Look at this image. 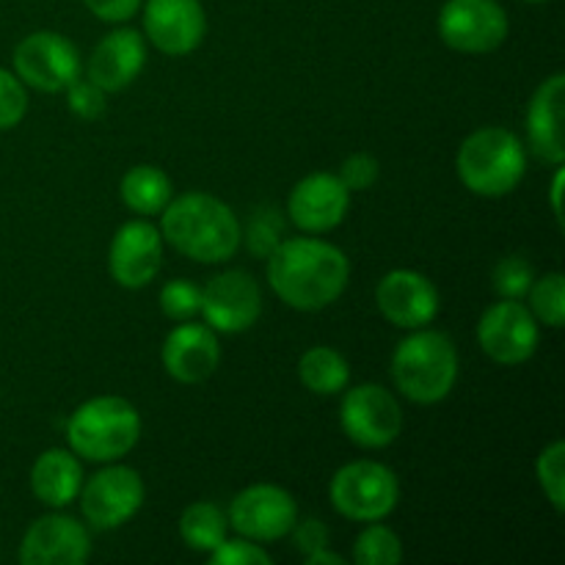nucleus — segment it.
Returning a JSON list of instances; mask_svg holds the SVG:
<instances>
[{
    "label": "nucleus",
    "mask_w": 565,
    "mask_h": 565,
    "mask_svg": "<svg viewBox=\"0 0 565 565\" xmlns=\"http://www.w3.org/2000/svg\"><path fill=\"white\" fill-rule=\"evenodd\" d=\"M535 478H539L541 491L552 502L557 513L565 511V441H552L544 447L535 461Z\"/></svg>",
    "instance_id": "28"
},
{
    "label": "nucleus",
    "mask_w": 565,
    "mask_h": 565,
    "mask_svg": "<svg viewBox=\"0 0 565 565\" xmlns=\"http://www.w3.org/2000/svg\"><path fill=\"white\" fill-rule=\"evenodd\" d=\"M160 235L182 257L202 265H218L235 257L241 246V221L235 210L210 193L191 191L171 196L160 213Z\"/></svg>",
    "instance_id": "2"
},
{
    "label": "nucleus",
    "mask_w": 565,
    "mask_h": 565,
    "mask_svg": "<svg viewBox=\"0 0 565 565\" xmlns=\"http://www.w3.org/2000/svg\"><path fill=\"white\" fill-rule=\"evenodd\" d=\"M292 544L301 555H309V552H318L329 546V527L318 519H307V522H296V527L290 530Z\"/></svg>",
    "instance_id": "37"
},
{
    "label": "nucleus",
    "mask_w": 565,
    "mask_h": 565,
    "mask_svg": "<svg viewBox=\"0 0 565 565\" xmlns=\"http://www.w3.org/2000/svg\"><path fill=\"white\" fill-rule=\"evenodd\" d=\"M92 557V535L66 513H47L25 530L20 544L22 565H83Z\"/></svg>",
    "instance_id": "15"
},
{
    "label": "nucleus",
    "mask_w": 565,
    "mask_h": 565,
    "mask_svg": "<svg viewBox=\"0 0 565 565\" xmlns=\"http://www.w3.org/2000/svg\"><path fill=\"white\" fill-rule=\"evenodd\" d=\"M563 94L565 75L555 72L535 88L527 105V143L535 158L552 166H563L565 160Z\"/></svg>",
    "instance_id": "21"
},
{
    "label": "nucleus",
    "mask_w": 565,
    "mask_h": 565,
    "mask_svg": "<svg viewBox=\"0 0 565 565\" xmlns=\"http://www.w3.org/2000/svg\"><path fill=\"white\" fill-rule=\"evenodd\" d=\"M143 0H83L88 11H92L97 20L110 22V25H119V22H127L132 14L141 11Z\"/></svg>",
    "instance_id": "36"
},
{
    "label": "nucleus",
    "mask_w": 565,
    "mask_h": 565,
    "mask_svg": "<svg viewBox=\"0 0 565 565\" xmlns=\"http://www.w3.org/2000/svg\"><path fill=\"white\" fill-rule=\"evenodd\" d=\"M541 323L516 298H502L491 303L478 323V342L491 362L502 367H516L533 359L539 351Z\"/></svg>",
    "instance_id": "10"
},
{
    "label": "nucleus",
    "mask_w": 565,
    "mask_h": 565,
    "mask_svg": "<svg viewBox=\"0 0 565 565\" xmlns=\"http://www.w3.org/2000/svg\"><path fill=\"white\" fill-rule=\"evenodd\" d=\"M147 64V42L136 28H116L97 42L88 55L86 77L105 94L121 92L141 75Z\"/></svg>",
    "instance_id": "20"
},
{
    "label": "nucleus",
    "mask_w": 565,
    "mask_h": 565,
    "mask_svg": "<svg viewBox=\"0 0 565 565\" xmlns=\"http://www.w3.org/2000/svg\"><path fill=\"white\" fill-rule=\"evenodd\" d=\"M66 92V105H70L72 114L83 121H94L105 114V92L99 86H94L88 77H75Z\"/></svg>",
    "instance_id": "34"
},
{
    "label": "nucleus",
    "mask_w": 565,
    "mask_h": 565,
    "mask_svg": "<svg viewBox=\"0 0 565 565\" xmlns=\"http://www.w3.org/2000/svg\"><path fill=\"white\" fill-rule=\"evenodd\" d=\"M379 174H381V166L373 154L353 152L342 160L340 174L337 177H340V180L345 182L348 191L353 193V191H367V188H373L375 182H379Z\"/></svg>",
    "instance_id": "35"
},
{
    "label": "nucleus",
    "mask_w": 565,
    "mask_h": 565,
    "mask_svg": "<svg viewBox=\"0 0 565 565\" xmlns=\"http://www.w3.org/2000/svg\"><path fill=\"white\" fill-rule=\"evenodd\" d=\"M379 312L397 329H423L434 323L439 315V290L434 281L419 270L397 268L390 270L375 287Z\"/></svg>",
    "instance_id": "16"
},
{
    "label": "nucleus",
    "mask_w": 565,
    "mask_h": 565,
    "mask_svg": "<svg viewBox=\"0 0 565 565\" xmlns=\"http://www.w3.org/2000/svg\"><path fill=\"white\" fill-rule=\"evenodd\" d=\"M230 535V519L213 502H193L180 516V539L193 552H213Z\"/></svg>",
    "instance_id": "25"
},
{
    "label": "nucleus",
    "mask_w": 565,
    "mask_h": 565,
    "mask_svg": "<svg viewBox=\"0 0 565 565\" xmlns=\"http://www.w3.org/2000/svg\"><path fill=\"white\" fill-rule=\"evenodd\" d=\"M298 379L312 395H340L351 381V364L334 348L315 345L298 359Z\"/></svg>",
    "instance_id": "24"
},
{
    "label": "nucleus",
    "mask_w": 565,
    "mask_h": 565,
    "mask_svg": "<svg viewBox=\"0 0 565 565\" xmlns=\"http://www.w3.org/2000/svg\"><path fill=\"white\" fill-rule=\"evenodd\" d=\"M141 439V414L119 395H99L81 403L66 419L70 450L83 461L114 463Z\"/></svg>",
    "instance_id": "4"
},
{
    "label": "nucleus",
    "mask_w": 565,
    "mask_h": 565,
    "mask_svg": "<svg viewBox=\"0 0 565 565\" xmlns=\"http://www.w3.org/2000/svg\"><path fill=\"white\" fill-rule=\"evenodd\" d=\"M265 263L270 290L298 312H320L331 307L351 279L345 252L320 237H287Z\"/></svg>",
    "instance_id": "1"
},
{
    "label": "nucleus",
    "mask_w": 565,
    "mask_h": 565,
    "mask_svg": "<svg viewBox=\"0 0 565 565\" xmlns=\"http://www.w3.org/2000/svg\"><path fill=\"white\" fill-rule=\"evenodd\" d=\"M119 196L125 202V207H130L132 213L149 218V215L163 213L166 204L174 196V185H171L169 174L158 166H132L119 182Z\"/></svg>",
    "instance_id": "23"
},
{
    "label": "nucleus",
    "mask_w": 565,
    "mask_h": 565,
    "mask_svg": "<svg viewBox=\"0 0 565 565\" xmlns=\"http://www.w3.org/2000/svg\"><path fill=\"white\" fill-rule=\"evenodd\" d=\"M246 241V248L259 259H268L270 252L285 241V218L276 210H257L248 221L246 232L241 235Z\"/></svg>",
    "instance_id": "29"
},
{
    "label": "nucleus",
    "mask_w": 565,
    "mask_h": 565,
    "mask_svg": "<svg viewBox=\"0 0 565 565\" xmlns=\"http://www.w3.org/2000/svg\"><path fill=\"white\" fill-rule=\"evenodd\" d=\"M28 114L25 83L14 72L0 66V130H11L20 125Z\"/></svg>",
    "instance_id": "33"
},
{
    "label": "nucleus",
    "mask_w": 565,
    "mask_h": 565,
    "mask_svg": "<svg viewBox=\"0 0 565 565\" xmlns=\"http://www.w3.org/2000/svg\"><path fill=\"white\" fill-rule=\"evenodd\" d=\"M81 513L94 530L121 527L130 522L147 500V486L143 478L132 467L125 463H110V467L99 469L81 486Z\"/></svg>",
    "instance_id": "7"
},
{
    "label": "nucleus",
    "mask_w": 565,
    "mask_h": 565,
    "mask_svg": "<svg viewBox=\"0 0 565 565\" xmlns=\"http://www.w3.org/2000/svg\"><path fill=\"white\" fill-rule=\"evenodd\" d=\"M403 544L395 530L381 522H367L353 544V563L356 565H401Z\"/></svg>",
    "instance_id": "26"
},
{
    "label": "nucleus",
    "mask_w": 565,
    "mask_h": 565,
    "mask_svg": "<svg viewBox=\"0 0 565 565\" xmlns=\"http://www.w3.org/2000/svg\"><path fill=\"white\" fill-rule=\"evenodd\" d=\"M530 312L539 323L550 326V329H563L565 326V279L563 274L552 270V274L541 276L533 281L527 292Z\"/></svg>",
    "instance_id": "27"
},
{
    "label": "nucleus",
    "mask_w": 565,
    "mask_h": 565,
    "mask_svg": "<svg viewBox=\"0 0 565 565\" xmlns=\"http://www.w3.org/2000/svg\"><path fill=\"white\" fill-rule=\"evenodd\" d=\"M441 42L456 53H494L508 39L511 22L500 0H445L436 17Z\"/></svg>",
    "instance_id": "9"
},
{
    "label": "nucleus",
    "mask_w": 565,
    "mask_h": 565,
    "mask_svg": "<svg viewBox=\"0 0 565 565\" xmlns=\"http://www.w3.org/2000/svg\"><path fill=\"white\" fill-rule=\"evenodd\" d=\"M303 563H307V565H342L345 561H342L337 552H331L329 546H326V550H318V552H309V555H303Z\"/></svg>",
    "instance_id": "39"
},
{
    "label": "nucleus",
    "mask_w": 565,
    "mask_h": 565,
    "mask_svg": "<svg viewBox=\"0 0 565 565\" xmlns=\"http://www.w3.org/2000/svg\"><path fill=\"white\" fill-rule=\"evenodd\" d=\"M83 480H86V475H83L81 458L72 450H61V447L44 450L31 467L33 497L53 511H61L77 500Z\"/></svg>",
    "instance_id": "22"
},
{
    "label": "nucleus",
    "mask_w": 565,
    "mask_h": 565,
    "mask_svg": "<svg viewBox=\"0 0 565 565\" xmlns=\"http://www.w3.org/2000/svg\"><path fill=\"white\" fill-rule=\"evenodd\" d=\"M524 3H546V0H524Z\"/></svg>",
    "instance_id": "40"
},
{
    "label": "nucleus",
    "mask_w": 565,
    "mask_h": 565,
    "mask_svg": "<svg viewBox=\"0 0 565 565\" xmlns=\"http://www.w3.org/2000/svg\"><path fill=\"white\" fill-rule=\"evenodd\" d=\"M143 31L166 55H188L204 42L207 14L202 0H143Z\"/></svg>",
    "instance_id": "18"
},
{
    "label": "nucleus",
    "mask_w": 565,
    "mask_h": 565,
    "mask_svg": "<svg viewBox=\"0 0 565 565\" xmlns=\"http://www.w3.org/2000/svg\"><path fill=\"white\" fill-rule=\"evenodd\" d=\"M202 307V287L188 279H171L160 287V312L174 323L193 320Z\"/></svg>",
    "instance_id": "30"
},
{
    "label": "nucleus",
    "mask_w": 565,
    "mask_h": 565,
    "mask_svg": "<svg viewBox=\"0 0 565 565\" xmlns=\"http://www.w3.org/2000/svg\"><path fill=\"white\" fill-rule=\"evenodd\" d=\"M163 370L180 384H202L218 370L221 345L207 323H177L160 348Z\"/></svg>",
    "instance_id": "19"
},
{
    "label": "nucleus",
    "mask_w": 565,
    "mask_h": 565,
    "mask_svg": "<svg viewBox=\"0 0 565 565\" xmlns=\"http://www.w3.org/2000/svg\"><path fill=\"white\" fill-rule=\"evenodd\" d=\"M456 171L475 196L500 199L516 191L524 180L527 152L516 132L505 127H480L458 147Z\"/></svg>",
    "instance_id": "5"
},
{
    "label": "nucleus",
    "mask_w": 565,
    "mask_h": 565,
    "mask_svg": "<svg viewBox=\"0 0 565 565\" xmlns=\"http://www.w3.org/2000/svg\"><path fill=\"white\" fill-rule=\"evenodd\" d=\"M563 180H565L563 169H557V171H555V180H552V188H550L552 213H555L557 224H563V204H561V199H563Z\"/></svg>",
    "instance_id": "38"
},
{
    "label": "nucleus",
    "mask_w": 565,
    "mask_h": 565,
    "mask_svg": "<svg viewBox=\"0 0 565 565\" xmlns=\"http://www.w3.org/2000/svg\"><path fill=\"white\" fill-rule=\"evenodd\" d=\"M329 500L351 522H381L401 502V483L386 463L351 461L331 478Z\"/></svg>",
    "instance_id": "6"
},
{
    "label": "nucleus",
    "mask_w": 565,
    "mask_h": 565,
    "mask_svg": "<svg viewBox=\"0 0 565 565\" xmlns=\"http://www.w3.org/2000/svg\"><path fill=\"white\" fill-rule=\"evenodd\" d=\"M230 527L252 541H279L290 535L298 522V502L287 489L274 483H254L232 500Z\"/></svg>",
    "instance_id": "12"
},
{
    "label": "nucleus",
    "mask_w": 565,
    "mask_h": 565,
    "mask_svg": "<svg viewBox=\"0 0 565 565\" xmlns=\"http://www.w3.org/2000/svg\"><path fill=\"white\" fill-rule=\"evenodd\" d=\"M351 210V191L329 171H315L298 180L287 196V215L301 232H329L345 221Z\"/></svg>",
    "instance_id": "17"
},
{
    "label": "nucleus",
    "mask_w": 565,
    "mask_h": 565,
    "mask_svg": "<svg viewBox=\"0 0 565 565\" xmlns=\"http://www.w3.org/2000/svg\"><path fill=\"white\" fill-rule=\"evenodd\" d=\"M533 281H535L533 265H530L524 257H519V254H511V257L500 259V263L494 265V274H491V285H494L497 296L516 298V301L527 298Z\"/></svg>",
    "instance_id": "31"
},
{
    "label": "nucleus",
    "mask_w": 565,
    "mask_h": 565,
    "mask_svg": "<svg viewBox=\"0 0 565 565\" xmlns=\"http://www.w3.org/2000/svg\"><path fill=\"white\" fill-rule=\"evenodd\" d=\"M390 373L403 397L419 406L441 403L458 381V351L445 331L423 326L397 342Z\"/></svg>",
    "instance_id": "3"
},
{
    "label": "nucleus",
    "mask_w": 565,
    "mask_h": 565,
    "mask_svg": "<svg viewBox=\"0 0 565 565\" xmlns=\"http://www.w3.org/2000/svg\"><path fill=\"white\" fill-rule=\"evenodd\" d=\"M14 75L36 92L58 94L81 77V55L64 33H28L14 47Z\"/></svg>",
    "instance_id": "11"
},
{
    "label": "nucleus",
    "mask_w": 565,
    "mask_h": 565,
    "mask_svg": "<svg viewBox=\"0 0 565 565\" xmlns=\"http://www.w3.org/2000/svg\"><path fill=\"white\" fill-rule=\"evenodd\" d=\"M274 557L259 546V541L252 539H230L226 535L213 552H210V565H270Z\"/></svg>",
    "instance_id": "32"
},
{
    "label": "nucleus",
    "mask_w": 565,
    "mask_h": 565,
    "mask_svg": "<svg viewBox=\"0 0 565 565\" xmlns=\"http://www.w3.org/2000/svg\"><path fill=\"white\" fill-rule=\"evenodd\" d=\"M199 315L215 334H243L263 315V290L246 270H224L202 287Z\"/></svg>",
    "instance_id": "13"
},
{
    "label": "nucleus",
    "mask_w": 565,
    "mask_h": 565,
    "mask_svg": "<svg viewBox=\"0 0 565 565\" xmlns=\"http://www.w3.org/2000/svg\"><path fill=\"white\" fill-rule=\"evenodd\" d=\"M163 268V235L147 218L127 221L116 230L108 248V270L125 290H141L152 285Z\"/></svg>",
    "instance_id": "14"
},
{
    "label": "nucleus",
    "mask_w": 565,
    "mask_h": 565,
    "mask_svg": "<svg viewBox=\"0 0 565 565\" xmlns=\"http://www.w3.org/2000/svg\"><path fill=\"white\" fill-rule=\"evenodd\" d=\"M340 425L348 439L364 450L390 447L403 430V408L397 397L381 384H359L342 390Z\"/></svg>",
    "instance_id": "8"
}]
</instances>
